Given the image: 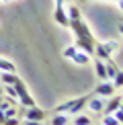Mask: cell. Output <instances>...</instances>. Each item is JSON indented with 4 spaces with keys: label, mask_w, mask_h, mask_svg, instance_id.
Returning a JSON list of instances; mask_svg holds the SVG:
<instances>
[{
    "label": "cell",
    "mask_w": 123,
    "mask_h": 125,
    "mask_svg": "<svg viewBox=\"0 0 123 125\" xmlns=\"http://www.w3.org/2000/svg\"><path fill=\"white\" fill-rule=\"evenodd\" d=\"M49 125H70V115H66V113H53Z\"/></svg>",
    "instance_id": "14"
},
{
    "label": "cell",
    "mask_w": 123,
    "mask_h": 125,
    "mask_svg": "<svg viewBox=\"0 0 123 125\" xmlns=\"http://www.w3.org/2000/svg\"><path fill=\"white\" fill-rule=\"evenodd\" d=\"M74 53H76V45H68V47L62 49V55H64L66 60H72V58H74Z\"/></svg>",
    "instance_id": "18"
},
{
    "label": "cell",
    "mask_w": 123,
    "mask_h": 125,
    "mask_svg": "<svg viewBox=\"0 0 123 125\" xmlns=\"http://www.w3.org/2000/svg\"><path fill=\"white\" fill-rule=\"evenodd\" d=\"M53 21L58 25H62V27H68V14H66V6H64V2H58L55 4V10H53Z\"/></svg>",
    "instance_id": "8"
},
{
    "label": "cell",
    "mask_w": 123,
    "mask_h": 125,
    "mask_svg": "<svg viewBox=\"0 0 123 125\" xmlns=\"http://www.w3.org/2000/svg\"><path fill=\"white\" fill-rule=\"evenodd\" d=\"M92 64H94V74L99 76V80H107V70H105V62L102 60H90Z\"/></svg>",
    "instance_id": "12"
},
{
    "label": "cell",
    "mask_w": 123,
    "mask_h": 125,
    "mask_svg": "<svg viewBox=\"0 0 123 125\" xmlns=\"http://www.w3.org/2000/svg\"><path fill=\"white\" fill-rule=\"evenodd\" d=\"M121 76H123L121 72L113 76V86H115V90H121V86H123V78H121Z\"/></svg>",
    "instance_id": "20"
},
{
    "label": "cell",
    "mask_w": 123,
    "mask_h": 125,
    "mask_svg": "<svg viewBox=\"0 0 123 125\" xmlns=\"http://www.w3.org/2000/svg\"><path fill=\"white\" fill-rule=\"evenodd\" d=\"M94 94L101 96V98L113 96V94H115V86H113V82H111V80H101L99 84L94 86Z\"/></svg>",
    "instance_id": "6"
},
{
    "label": "cell",
    "mask_w": 123,
    "mask_h": 125,
    "mask_svg": "<svg viewBox=\"0 0 123 125\" xmlns=\"http://www.w3.org/2000/svg\"><path fill=\"white\" fill-rule=\"evenodd\" d=\"M4 119H6V117H4V111H2V109H0V125L4 123Z\"/></svg>",
    "instance_id": "24"
},
{
    "label": "cell",
    "mask_w": 123,
    "mask_h": 125,
    "mask_svg": "<svg viewBox=\"0 0 123 125\" xmlns=\"http://www.w3.org/2000/svg\"><path fill=\"white\" fill-rule=\"evenodd\" d=\"M2 94H4V86L0 84V96H2Z\"/></svg>",
    "instance_id": "25"
},
{
    "label": "cell",
    "mask_w": 123,
    "mask_h": 125,
    "mask_svg": "<svg viewBox=\"0 0 123 125\" xmlns=\"http://www.w3.org/2000/svg\"><path fill=\"white\" fill-rule=\"evenodd\" d=\"M0 72H17V66L6 58H0Z\"/></svg>",
    "instance_id": "17"
},
{
    "label": "cell",
    "mask_w": 123,
    "mask_h": 125,
    "mask_svg": "<svg viewBox=\"0 0 123 125\" xmlns=\"http://www.w3.org/2000/svg\"><path fill=\"white\" fill-rule=\"evenodd\" d=\"M2 125H20V117H6Z\"/></svg>",
    "instance_id": "22"
},
{
    "label": "cell",
    "mask_w": 123,
    "mask_h": 125,
    "mask_svg": "<svg viewBox=\"0 0 123 125\" xmlns=\"http://www.w3.org/2000/svg\"><path fill=\"white\" fill-rule=\"evenodd\" d=\"M72 62H74L76 66H88V64H90V55L84 53V51H80V49H76V53H74V58H72Z\"/></svg>",
    "instance_id": "11"
},
{
    "label": "cell",
    "mask_w": 123,
    "mask_h": 125,
    "mask_svg": "<svg viewBox=\"0 0 123 125\" xmlns=\"http://www.w3.org/2000/svg\"><path fill=\"white\" fill-rule=\"evenodd\" d=\"M20 125H41V121H31V119H25V121H20Z\"/></svg>",
    "instance_id": "23"
},
{
    "label": "cell",
    "mask_w": 123,
    "mask_h": 125,
    "mask_svg": "<svg viewBox=\"0 0 123 125\" xmlns=\"http://www.w3.org/2000/svg\"><path fill=\"white\" fill-rule=\"evenodd\" d=\"M78 2H86V0H78Z\"/></svg>",
    "instance_id": "28"
},
{
    "label": "cell",
    "mask_w": 123,
    "mask_h": 125,
    "mask_svg": "<svg viewBox=\"0 0 123 125\" xmlns=\"http://www.w3.org/2000/svg\"><path fill=\"white\" fill-rule=\"evenodd\" d=\"M2 111H4V117H19V111H17V107H14V105L4 107Z\"/></svg>",
    "instance_id": "19"
},
{
    "label": "cell",
    "mask_w": 123,
    "mask_h": 125,
    "mask_svg": "<svg viewBox=\"0 0 123 125\" xmlns=\"http://www.w3.org/2000/svg\"><path fill=\"white\" fill-rule=\"evenodd\" d=\"M19 117L23 119H31V121H45V117H47V111H43V109H39L37 105L33 107H19Z\"/></svg>",
    "instance_id": "3"
},
{
    "label": "cell",
    "mask_w": 123,
    "mask_h": 125,
    "mask_svg": "<svg viewBox=\"0 0 123 125\" xmlns=\"http://www.w3.org/2000/svg\"><path fill=\"white\" fill-rule=\"evenodd\" d=\"M72 125H92V117L90 115H84V113H76Z\"/></svg>",
    "instance_id": "15"
},
{
    "label": "cell",
    "mask_w": 123,
    "mask_h": 125,
    "mask_svg": "<svg viewBox=\"0 0 123 125\" xmlns=\"http://www.w3.org/2000/svg\"><path fill=\"white\" fill-rule=\"evenodd\" d=\"M115 49H117V41L109 39V41H102V43H94V53L92 55H96L99 60L107 62V60H111V55H113Z\"/></svg>",
    "instance_id": "2"
},
{
    "label": "cell",
    "mask_w": 123,
    "mask_h": 125,
    "mask_svg": "<svg viewBox=\"0 0 123 125\" xmlns=\"http://www.w3.org/2000/svg\"><path fill=\"white\" fill-rule=\"evenodd\" d=\"M94 43H96L94 37H76V41H74L76 49L84 51V53H88V55L94 53Z\"/></svg>",
    "instance_id": "7"
},
{
    "label": "cell",
    "mask_w": 123,
    "mask_h": 125,
    "mask_svg": "<svg viewBox=\"0 0 123 125\" xmlns=\"http://www.w3.org/2000/svg\"><path fill=\"white\" fill-rule=\"evenodd\" d=\"M117 109H121V94L119 92H115L113 96H109V103H105V109H102V115H111Z\"/></svg>",
    "instance_id": "9"
},
{
    "label": "cell",
    "mask_w": 123,
    "mask_h": 125,
    "mask_svg": "<svg viewBox=\"0 0 123 125\" xmlns=\"http://www.w3.org/2000/svg\"><path fill=\"white\" fill-rule=\"evenodd\" d=\"M86 101H88V96L70 98V101H66V103H60V105L53 109V113H66V115H76V113H82V111L86 109Z\"/></svg>",
    "instance_id": "1"
},
{
    "label": "cell",
    "mask_w": 123,
    "mask_h": 125,
    "mask_svg": "<svg viewBox=\"0 0 123 125\" xmlns=\"http://www.w3.org/2000/svg\"><path fill=\"white\" fill-rule=\"evenodd\" d=\"M66 14H68V21H76V19H82V12H80V8L76 6V4H70V6L66 8Z\"/></svg>",
    "instance_id": "16"
},
{
    "label": "cell",
    "mask_w": 123,
    "mask_h": 125,
    "mask_svg": "<svg viewBox=\"0 0 123 125\" xmlns=\"http://www.w3.org/2000/svg\"><path fill=\"white\" fill-rule=\"evenodd\" d=\"M0 109H4V103H2V96H0Z\"/></svg>",
    "instance_id": "26"
},
{
    "label": "cell",
    "mask_w": 123,
    "mask_h": 125,
    "mask_svg": "<svg viewBox=\"0 0 123 125\" xmlns=\"http://www.w3.org/2000/svg\"><path fill=\"white\" fill-rule=\"evenodd\" d=\"M111 2H121V0H111Z\"/></svg>",
    "instance_id": "27"
},
{
    "label": "cell",
    "mask_w": 123,
    "mask_h": 125,
    "mask_svg": "<svg viewBox=\"0 0 123 125\" xmlns=\"http://www.w3.org/2000/svg\"><path fill=\"white\" fill-rule=\"evenodd\" d=\"M102 125H121V121H117L113 115H105L102 117Z\"/></svg>",
    "instance_id": "21"
},
{
    "label": "cell",
    "mask_w": 123,
    "mask_h": 125,
    "mask_svg": "<svg viewBox=\"0 0 123 125\" xmlns=\"http://www.w3.org/2000/svg\"><path fill=\"white\" fill-rule=\"evenodd\" d=\"M86 107L90 109L94 115H102V109H105V101H102L101 96H88V101H86Z\"/></svg>",
    "instance_id": "10"
},
{
    "label": "cell",
    "mask_w": 123,
    "mask_h": 125,
    "mask_svg": "<svg viewBox=\"0 0 123 125\" xmlns=\"http://www.w3.org/2000/svg\"><path fill=\"white\" fill-rule=\"evenodd\" d=\"M12 86H14V92H17V101H19V105H20V107H33V105H35L33 96L29 94L27 86H25V82L20 80V78L14 82Z\"/></svg>",
    "instance_id": "4"
},
{
    "label": "cell",
    "mask_w": 123,
    "mask_h": 125,
    "mask_svg": "<svg viewBox=\"0 0 123 125\" xmlns=\"http://www.w3.org/2000/svg\"><path fill=\"white\" fill-rule=\"evenodd\" d=\"M68 27L74 31V35L76 37H92V33H90V27L86 25V21L84 19H76V21H70L68 23Z\"/></svg>",
    "instance_id": "5"
},
{
    "label": "cell",
    "mask_w": 123,
    "mask_h": 125,
    "mask_svg": "<svg viewBox=\"0 0 123 125\" xmlns=\"http://www.w3.org/2000/svg\"><path fill=\"white\" fill-rule=\"evenodd\" d=\"M19 80L17 72H0V84L6 86V84H14Z\"/></svg>",
    "instance_id": "13"
}]
</instances>
